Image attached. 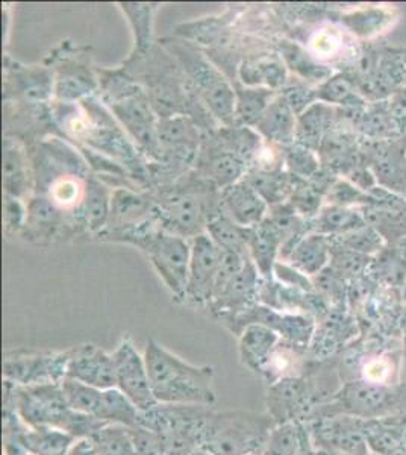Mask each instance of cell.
Instances as JSON below:
<instances>
[{
  "label": "cell",
  "instance_id": "4fadbf2b",
  "mask_svg": "<svg viewBox=\"0 0 406 455\" xmlns=\"http://www.w3.org/2000/svg\"><path fill=\"white\" fill-rule=\"evenodd\" d=\"M313 390L305 377L288 378L270 386L267 395L268 414L276 425L299 424L300 414L308 413Z\"/></svg>",
  "mask_w": 406,
  "mask_h": 455
},
{
  "label": "cell",
  "instance_id": "681fc988",
  "mask_svg": "<svg viewBox=\"0 0 406 455\" xmlns=\"http://www.w3.org/2000/svg\"><path fill=\"white\" fill-rule=\"evenodd\" d=\"M195 455H208V454H205V452H203V451H197V452H195Z\"/></svg>",
  "mask_w": 406,
  "mask_h": 455
},
{
  "label": "cell",
  "instance_id": "5b68a950",
  "mask_svg": "<svg viewBox=\"0 0 406 455\" xmlns=\"http://www.w3.org/2000/svg\"><path fill=\"white\" fill-rule=\"evenodd\" d=\"M176 298H186L190 278V242L158 229L139 244Z\"/></svg>",
  "mask_w": 406,
  "mask_h": 455
},
{
  "label": "cell",
  "instance_id": "44dd1931",
  "mask_svg": "<svg viewBox=\"0 0 406 455\" xmlns=\"http://www.w3.org/2000/svg\"><path fill=\"white\" fill-rule=\"evenodd\" d=\"M253 228L240 227L234 222L225 212H214L206 223V234L216 242L219 248L223 251H231L251 259L249 244L252 238Z\"/></svg>",
  "mask_w": 406,
  "mask_h": 455
},
{
  "label": "cell",
  "instance_id": "2e32d148",
  "mask_svg": "<svg viewBox=\"0 0 406 455\" xmlns=\"http://www.w3.org/2000/svg\"><path fill=\"white\" fill-rule=\"evenodd\" d=\"M158 140L161 152L171 154L173 158L182 163L193 160L195 148L199 143V134L195 124L184 116L164 117L158 120Z\"/></svg>",
  "mask_w": 406,
  "mask_h": 455
},
{
  "label": "cell",
  "instance_id": "74e56055",
  "mask_svg": "<svg viewBox=\"0 0 406 455\" xmlns=\"http://www.w3.org/2000/svg\"><path fill=\"white\" fill-rule=\"evenodd\" d=\"M123 11L128 14L129 20L135 29V42L143 52L150 42L152 34V6L143 4H123Z\"/></svg>",
  "mask_w": 406,
  "mask_h": 455
},
{
  "label": "cell",
  "instance_id": "b9f144b4",
  "mask_svg": "<svg viewBox=\"0 0 406 455\" xmlns=\"http://www.w3.org/2000/svg\"><path fill=\"white\" fill-rule=\"evenodd\" d=\"M285 163L291 173L298 176L313 175L317 171V160L311 154V150L306 149V146L299 145L288 150L285 156Z\"/></svg>",
  "mask_w": 406,
  "mask_h": 455
},
{
  "label": "cell",
  "instance_id": "603a6c76",
  "mask_svg": "<svg viewBox=\"0 0 406 455\" xmlns=\"http://www.w3.org/2000/svg\"><path fill=\"white\" fill-rule=\"evenodd\" d=\"M155 212L156 210L152 212L149 202L135 193L128 192L124 188L113 192L109 219L111 223L114 222V227L119 228L117 229L119 233L143 223L144 220L150 219V214Z\"/></svg>",
  "mask_w": 406,
  "mask_h": 455
},
{
  "label": "cell",
  "instance_id": "836d02e7",
  "mask_svg": "<svg viewBox=\"0 0 406 455\" xmlns=\"http://www.w3.org/2000/svg\"><path fill=\"white\" fill-rule=\"evenodd\" d=\"M4 182L8 196H19L25 190V161L20 150L10 140L4 146Z\"/></svg>",
  "mask_w": 406,
  "mask_h": 455
},
{
  "label": "cell",
  "instance_id": "60d3db41",
  "mask_svg": "<svg viewBox=\"0 0 406 455\" xmlns=\"http://www.w3.org/2000/svg\"><path fill=\"white\" fill-rule=\"evenodd\" d=\"M283 52V57L285 58L288 66L293 68V70H296L299 75L305 76V78H313L314 75H315V78H317V76L322 78L320 72L328 73V70L320 68V66L314 64V62L311 61V58L308 57V53H305L304 51L299 49L298 46L285 44Z\"/></svg>",
  "mask_w": 406,
  "mask_h": 455
},
{
  "label": "cell",
  "instance_id": "8d00e7d4",
  "mask_svg": "<svg viewBox=\"0 0 406 455\" xmlns=\"http://www.w3.org/2000/svg\"><path fill=\"white\" fill-rule=\"evenodd\" d=\"M324 124H326L324 107H322V105L311 107L308 111H305L300 120H299L298 128H296V135L299 137L300 145H319Z\"/></svg>",
  "mask_w": 406,
  "mask_h": 455
},
{
  "label": "cell",
  "instance_id": "bcb514c9",
  "mask_svg": "<svg viewBox=\"0 0 406 455\" xmlns=\"http://www.w3.org/2000/svg\"><path fill=\"white\" fill-rule=\"evenodd\" d=\"M25 218H28V214H25V210L21 207L20 202L17 201L16 197H6V227L11 228V229H19L23 225Z\"/></svg>",
  "mask_w": 406,
  "mask_h": 455
},
{
  "label": "cell",
  "instance_id": "ba28073f",
  "mask_svg": "<svg viewBox=\"0 0 406 455\" xmlns=\"http://www.w3.org/2000/svg\"><path fill=\"white\" fill-rule=\"evenodd\" d=\"M115 366V388L129 398L139 411H149L158 405L150 386L149 372L144 355L132 341L124 339L113 352Z\"/></svg>",
  "mask_w": 406,
  "mask_h": 455
},
{
  "label": "cell",
  "instance_id": "6da1fadb",
  "mask_svg": "<svg viewBox=\"0 0 406 455\" xmlns=\"http://www.w3.org/2000/svg\"><path fill=\"white\" fill-rule=\"evenodd\" d=\"M4 410H12L29 428L61 429L75 439H90L105 422L68 405L61 384L21 387L5 379Z\"/></svg>",
  "mask_w": 406,
  "mask_h": 455
},
{
  "label": "cell",
  "instance_id": "f1b7e54d",
  "mask_svg": "<svg viewBox=\"0 0 406 455\" xmlns=\"http://www.w3.org/2000/svg\"><path fill=\"white\" fill-rule=\"evenodd\" d=\"M364 216L341 205H330L322 210L315 222V231L319 234H337L345 235L355 229L365 227Z\"/></svg>",
  "mask_w": 406,
  "mask_h": 455
},
{
  "label": "cell",
  "instance_id": "f907efd6",
  "mask_svg": "<svg viewBox=\"0 0 406 455\" xmlns=\"http://www.w3.org/2000/svg\"><path fill=\"white\" fill-rule=\"evenodd\" d=\"M403 298L406 299V283H405V290H403Z\"/></svg>",
  "mask_w": 406,
  "mask_h": 455
},
{
  "label": "cell",
  "instance_id": "7a4b0ae2",
  "mask_svg": "<svg viewBox=\"0 0 406 455\" xmlns=\"http://www.w3.org/2000/svg\"><path fill=\"white\" fill-rule=\"evenodd\" d=\"M144 360L158 403L203 407H212L216 403L214 368L211 366H195L184 362L154 339L146 345Z\"/></svg>",
  "mask_w": 406,
  "mask_h": 455
},
{
  "label": "cell",
  "instance_id": "e575fe53",
  "mask_svg": "<svg viewBox=\"0 0 406 455\" xmlns=\"http://www.w3.org/2000/svg\"><path fill=\"white\" fill-rule=\"evenodd\" d=\"M85 188L73 175H62L52 182L51 199L57 207L75 208L83 205Z\"/></svg>",
  "mask_w": 406,
  "mask_h": 455
},
{
  "label": "cell",
  "instance_id": "7c38bea8",
  "mask_svg": "<svg viewBox=\"0 0 406 455\" xmlns=\"http://www.w3.org/2000/svg\"><path fill=\"white\" fill-rule=\"evenodd\" d=\"M79 383L92 387L108 390L115 388V366L113 354L103 351L96 345H81L70 349L68 375Z\"/></svg>",
  "mask_w": 406,
  "mask_h": 455
},
{
  "label": "cell",
  "instance_id": "8992f818",
  "mask_svg": "<svg viewBox=\"0 0 406 455\" xmlns=\"http://www.w3.org/2000/svg\"><path fill=\"white\" fill-rule=\"evenodd\" d=\"M68 358L70 351H6L4 355V378L21 387L61 384L68 375Z\"/></svg>",
  "mask_w": 406,
  "mask_h": 455
},
{
  "label": "cell",
  "instance_id": "d6986e66",
  "mask_svg": "<svg viewBox=\"0 0 406 455\" xmlns=\"http://www.w3.org/2000/svg\"><path fill=\"white\" fill-rule=\"evenodd\" d=\"M281 337L268 326L251 323L240 332V355L247 368L261 375L272 357L273 351L278 347Z\"/></svg>",
  "mask_w": 406,
  "mask_h": 455
},
{
  "label": "cell",
  "instance_id": "f546056e",
  "mask_svg": "<svg viewBox=\"0 0 406 455\" xmlns=\"http://www.w3.org/2000/svg\"><path fill=\"white\" fill-rule=\"evenodd\" d=\"M206 175L221 190L237 184L246 176L247 166L244 161L229 152L221 150L217 156H212L205 166Z\"/></svg>",
  "mask_w": 406,
  "mask_h": 455
},
{
  "label": "cell",
  "instance_id": "4dcf8cb0",
  "mask_svg": "<svg viewBox=\"0 0 406 455\" xmlns=\"http://www.w3.org/2000/svg\"><path fill=\"white\" fill-rule=\"evenodd\" d=\"M61 388L62 394L68 399V405L75 411L96 418L99 403H100V398H102V390L100 388L79 383V381L72 379V378H64Z\"/></svg>",
  "mask_w": 406,
  "mask_h": 455
},
{
  "label": "cell",
  "instance_id": "1f68e13d",
  "mask_svg": "<svg viewBox=\"0 0 406 455\" xmlns=\"http://www.w3.org/2000/svg\"><path fill=\"white\" fill-rule=\"evenodd\" d=\"M304 427L300 424L276 425L268 435L261 455H299Z\"/></svg>",
  "mask_w": 406,
  "mask_h": 455
},
{
  "label": "cell",
  "instance_id": "f6af8a7d",
  "mask_svg": "<svg viewBox=\"0 0 406 455\" xmlns=\"http://www.w3.org/2000/svg\"><path fill=\"white\" fill-rule=\"evenodd\" d=\"M338 38L332 32H320L311 42L315 57H330L338 49Z\"/></svg>",
  "mask_w": 406,
  "mask_h": 455
},
{
  "label": "cell",
  "instance_id": "c3c4849f",
  "mask_svg": "<svg viewBox=\"0 0 406 455\" xmlns=\"http://www.w3.org/2000/svg\"><path fill=\"white\" fill-rule=\"evenodd\" d=\"M76 455H96L87 439L77 440Z\"/></svg>",
  "mask_w": 406,
  "mask_h": 455
},
{
  "label": "cell",
  "instance_id": "7dc6e473",
  "mask_svg": "<svg viewBox=\"0 0 406 455\" xmlns=\"http://www.w3.org/2000/svg\"><path fill=\"white\" fill-rule=\"evenodd\" d=\"M299 455H319L317 451L314 450L313 442H311V437H309L306 428H304V433H302V445H300Z\"/></svg>",
  "mask_w": 406,
  "mask_h": 455
},
{
  "label": "cell",
  "instance_id": "ee69618b",
  "mask_svg": "<svg viewBox=\"0 0 406 455\" xmlns=\"http://www.w3.org/2000/svg\"><path fill=\"white\" fill-rule=\"evenodd\" d=\"M283 96L293 109L294 114L302 113L314 100L313 92H309L308 88L300 87V85H290Z\"/></svg>",
  "mask_w": 406,
  "mask_h": 455
},
{
  "label": "cell",
  "instance_id": "9a60e30c",
  "mask_svg": "<svg viewBox=\"0 0 406 455\" xmlns=\"http://www.w3.org/2000/svg\"><path fill=\"white\" fill-rule=\"evenodd\" d=\"M259 290V272H258L252 259H249L240 272H238L227 287L221 290L220 295L212 299V308L220 313H229L235 315H242L251 308L252 300L258 296Z\"/></svg>",
  "mask_w": 406,
  "mask_h": 455
},
{
  "label": "cell",
  "instance_id": "e0dca14e",
  "mask_svg": "<svg viewBox=\"0 0 406 455\" xmlns=\"http://www.w3.org/2000/svg\"><path fill=\"white\" fill-rule=\"evenodd\" d=\"M252 128L270 143L291 145L298 128L296 114L281 94L273 99L272 104L268 105Z\"/></svg>",
  "mask_w": 406,
  "mask_h": 455
},
{
  "label": "cell",
  "instance_id": "9c48e42d",
  "mask_svg": "<svg viewBox=\"0 0 406 455\" xmlns=\"http://www.w3.org/2000/svg\"><path fill=\"white\" fill-rule=\"evenodd\" d=\"M180 58L214 117L223 124H235V92L231 85L199 53L186 52Z\"/></svg>",
  "mask_w": 406,
  "mask_h": 455
},
{
  "label": "cell",
  "instance_id": "7bdbcfd3",
  "mask_svg": "<svg viewBox=\"0 0 406 455\" xmlns=\"http://www.w3.org/2000/svg\"><path fill=\"white\" fill-rule=\"evenodd\" d=\"M57 205L47 199V197H38L36 201L32 202L29 208H28V222L31 223L32 227L36 228H51L55 225L58 219Z\"/></svg>",
  "mask_w": 406,
  "mask_h": 455
},
{
  "label": "cell",
  "instance_id": "ac0fdd59",
  "mask_svg": "<svg viewBox=\"0 0 406 455\" xmlns=\"http://www.w3.org/2000/svg\"><path fill=\"white\" fill-rule=\"evenodd\" d=\"M394 394L391 387H379L373 384L355 381V383L346 386L338 395L339 405H343L346 413L355 414V416H367L370 413H378L386 409L393 403Z\"/></svg>",
  "mask_w": 406,
  "mask_h": 455
},
{
  "label": "cell",
  "instance_id": "83f0119b",
  "mask_svg": "<svg viewBox=\"0 0 406 455\" xmlns=\"http://www.w3.org/2000/svg\"><path fill=\"white\" fill-rule=\"evenodd\" d=\"M249 186L255 188V192L263 197L270 205H279L290 192V176L283 175V172H266L252 169L243 178Z\"/></svg>",
  "mask_w": 406,
  "mask_h": 455
},
{
  "label": "cell",
  "instance_id": "ab89813d",
  "mask_svg": "<svg viewBox=\"0 0 406 455\" xmlns=\"http://www.w3.org/2000/svg\"><path fill=\"white\" fill-rule=\"evenodd\" d=\"M131 437L134 440L135 450L139 455H165L164 439L154 429L137 425L129 428Z\"/></svg>",
  "mask_w": 406,
  "mask_h": 455
},
{
  "label": "cell",
  "instance_id": "8fae6325",
  "mask_svg": "<svg viewBox=\"0 0 406 455\" xmlns=\"http://www.w3.org/2000/svg\"><path fill=\"white\" fill-rule=\"evenodd\" d=\"M158 218H160L161 228L170 234H175L179 237L191 238L199 235L202 229L208 223L205 208L199 197L190 193H178L167 197L161 202L160 207L156 208Z\"/></svg>",
  "mask_w": 406,
  "mask_h": 455
},
{
  "label": "cell",
  "instance_id": "5bb4252c",
  "mask_svg": "<svg viewBox=\"0 0 406 455\" xmlns=\"http://www.w3.org/2000/svg\"><path fill=\"white\" fill-rule=\"evenodd\" d=\"M221 212L240 227L255 228L267 218L268 204L244 180L221 193Z\"/></svg>",
  "mask_w": 406,
  "mask_h": 455
},
{
  "label": "cell",
  "instance_id": "3957f363",
  "mask_svg": "<svg viewBox=\"0 0 406 455\" xmlns=\"http://www.w3.org/2000/svg\"><path fill=\"white\" fill-rule=\"evenodd\" d=\"M276 422L268 413L210 411L201 451L208 455H261Z\"/></svg>",
  "mask_w": 406,
  "mask_h": 455
},
{
  "label": "cell",
  "instance_id": "4316f807",
  "mask_svg": "<svg viewBox=\"0 0 406 455\" xmlns=\"http://www.w3.org/2000/svg\"><path fill=\"white\" fill-rule=\"evenodd\" d=\"M111 196H113V192H109L108 188L102 186L100 182L94 181V180L87 182L83 210L84 219L90 229L98 231L108 222L109 212H111Z\"/></svg>",
  "mask_w": 406,
  "mask_h": 455
},
{
  "label": "cell",
  "instance_id": "d590c367",
  "mask_svg": "<svg viewBox=\"0 0 406 455\" xmlns=\"http://www.w3.org/2000/svg\"><path fill=\"white\" fill-rule=\"evenodd\" d=\"M243 81L247 84L266 83L268 87H279L287 81V73L283 62L261 61L258 66H247L243 68Z\"/></svg>",
  "mask_w": 406,
  "mask_h": 455
},
{
  "label": "cell",
  "instance_id": "277c9868",
  "mask_svg": "<svg viewBox=\"0 0 406 455\" xmlns=\"http://www.w3.org/2000/svg\"><path fill=\"white\" fill-rule=\"evenodd\" d=\"M210 407L158 403L139 411V425L154 429L164 439L165 455H195L201 451L202 435Z\"/></svg>",
  "mask_w": 406,
  "mask_h": 455
},
{
  "label": "cell",
  "instance_id": "30bf717a",
  "mask_svg": "<svg viewBox=\"0 0 406 455\" xmlns=\"http://www.w3.org/2000/svg\"><path fill=\"white\" fill-rule=\"evenodd\" d=\"M190 246V278L186 298L197 304L211 302L223 249L219 248L216 242L205 233L191 238Z\"/></svg>",
  "mask_w": 406,
  "mask_h": 455
},
{
  "label": "cell",
  "instance_id": "d6a6232c",
  "mask_svg": "<svg viewBox=\"0 0 406 455\" xmlns=\"http://www.w3.org/2000/svg\"><path fill=\"white\" fill-rule=\"evenodd\" d=\"M401 371L397 368L396 360L390 355H376L365 360L361 368V378L364 383L379 386V387H393L399 381Z\"/></svg>",
  "mask_w": 406,
  "mask_h": 455
},
{
  "label": "cell",
  "instance_id": "cb8c5ba5",
  "mask_svg": "<svg viewBox=\"0 0 406 455\" xmlns=\"http://www.w3.org/2000/svg\"><path fill=\"white\" fill-rule=\"evenodd\" d=\"M371 167L378 180L390 190H405L406 164L403 163V152L396 145L378 146L373 152Z\"/></svg>",
  "mask_w": 406,
  "mask_h": 455
},
{
  "label": "cell",
  "instance_id": "484cf974",
  "mask_svg": "<svg viewBox=\"0 0 406 455\" xmlns=\"http://www.w3.org/2000/svg\"><path fill=\"white\" fill-rule=\"evenodd\" d=\"M275 98L272 88H238L235 93V122L253 126Z\"/></svg>",
  "mask_w": 406,
  "mask_h": 455
},
{
  "label": "cell",
  "instance_id": "f35d334b",
  "mask_svg": "<svg viewBox=\"0 0 406 455\" xmlns=\"http://www.w3.org/2000/svg\"><path fill=\"white\" fill-rule=\"evenodd\" d=\"M339 237L345 248L354 251L356 254H370L373 251L381 249V234L373 228H367V225Z\"/></svg>",
  "mask_w": 406,
  "mask_h": 455
},
{
  "label": "cell",
  "instance_id": "d4e9b609",
  "mask_svg": "<svg viewBox=\"0 0 406 455\" xmlns=\"http://www.w3.org/2000/svg\"><path fill=\"white\" fill-rule=\"evenodd\" d=\"M88 442L96 455H139L129 428L123 425H103Z\"/></svg>",
  "mask_w": 406,
  "mask_h": 455
},
{
  "label": "cell",
  "instance_id": "7402d4cb",
  "mask_svg": "<svg viewBox=\"0 0 406 455\" xmlns=\"http://www.w3.org/2000/svg\"><path fill=\"white\" fill-rule=\"evenodd\" d=\"M330 246L323 234H309L300 238L285 259L294 269L305 275L322 272L330 259Z\"/></svg>",
  "mask_w": 406,
  "mask_h": 455
},
{
  "label": "cell",
  "instance_id": "ffe728a7",
  "mask_svg": "<svg viewBox=\"0 0 406 455\" xmlns=\"http://www.w3.org/2000/svg\"><path fill=\"white\" fill-rule=\"evenodd\" d=\"M281 249H283V238L267 218L264 219L258 227L253 228L249 252H251V259L264 280H272L275 266H276V257L281 254Z\"/></svg>",
  "mask_w": 406,
  "mask_h": 455
},
{
  "label": "cell",
  "instance_id": "52a82bcc",
  "mask_svg": "<svg viewBox=\"0 0 406 455\" xmlns=\"http://www.w3.org/2000/svg\"><path fill=\"white\" fill-rule=\"evenodd\" d=\"M119 87L122 92H107L113 94L109 105L114 114L123 124L129 134L139 141V146L149 150L152 156H156L161 152L158 122L155 119L147 99L143 92H139V87L124 85L123 81L119 83Z\"/></svg>",
  "mask_w": 406,
  "mask_h": 455
}]
</instances>
